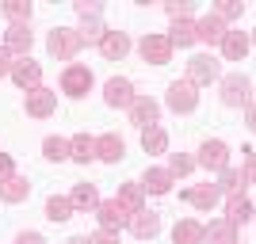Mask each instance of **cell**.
Here are the masks:
<instances>
[{
    "mask_svg": "<svg viewBox=\"0 0 256 244\" xmlns=\"http://www.w3.org/2000/svg\"><path fill=\"white\" fill-rule=\"evenodd\" d=\"M192 168H195V160L188 157V153H172V160H168V172H172V180H176V176H188Z\"/></svg>",
    "mask_w": 256,
    "mask_h": 244,
    "instance_id": "cell-35",
    "label": "cell"
},
{
    "mask_svg": "<svg viewBox=\"0 0 256 244\" xmlns=\"http://www.w3.org/2000/svg\"><path fill=\"white\" fill-rule=\"evenodd\" d=\"M23 107H27V115H31V118H50L54 111H58V92H50V88H34V92H27Z\"/></svg>",
    "mask_w": 256,
    "mask_h": 244,
    "instance_id": "cell-6",
    "label": "cell"
},
{
    "mask_svg": "<svg viewBox=\"0 0 256 244\" xmlns=\"http://www.w3.org/2000/svg\"><path fill=\"white\" fill-rule=\"evenodd\" d=\"M164 38H168L172 50H176V46H180V50H184V46H192L195 42V23L192 19H176V23H172V31L164 34Z\"/></svg>",
    "mask_w": 256,
    "mask_h": 244,
    "instance_id": "cell-25",
    "label": "cell"
},
{
    "mask_svg": "<svg viewBox=\"0 0 256 244\" xmlns=\"http://www.w3.org/2000/svg\"><path fill=\"white\" fill-rule=\"evenodd\" d=\"M69 160L76 164H88V160H96V138H88V134H76L69 141Z\"/></svg>",
    "mask_w": 256,
    "mask_h": 244,
    "instance_id": "cell-22",
    "label": "cell"
},
{
    "mask_svg": "<svg viewBox=\"0 0 256 244\" xmlns=\"http://www.w3.org/2000/svg\"><path fill=\"white\" fill-rule=\"evenodd\" d=\"M218 76H222V65L214 61L210 53H195L192 61H188V76H184V80H188V84H210V80H218Z\"/></svg>",
    "mask_w": 256,
    "mask_h": 244,
    "instance_id": "cell-3",
    "label": "cell"
},
{
    "mask_svg": "<svg viewBox=\"0 0 256 244\" xmlns=\"http://www.w3.org/2000/svg\"><path fill=\"white\" fill-rule=\"evenodd\" d=\"M126 111H130V122H134V126H142V130L157 126V118H160V103H157V99H150V96H138Z\"/></svg>",
    "mask_w": 256,
    "mask_h": 244,
    "instance_id": "cell-8",
    "label": "cell"
},
{
    "mask_svg": "<svg viewBox=\"0 0 256 244\" xmlns=\"http://www.w3.org/2000/svg\"><path fill=\"white\" fill-rule=\"evenodd\" d=\"M31 42H34V34L27 31L23 23H12L8 34H4V50H8V53H20V57L31 53Z\"/></svg>",
    "mask_w": 256,
    "mask_h": 244,
    "instance_id": "cell-17",
    "label": "cell"
},
{
    "mask_svg": "<svg viewBox=\"0 0 256 244\" xmlns=\"http://www.w3.org/2000/svg\"><path fill=\"white\" fill-rule=\"evenodd\" d=\"M164 11H168V15H172V19H192V4H168V8H164Z\"/></svg>",
    "mask_w": 256,
    "mask_h": 244,
    "instance_id": "cell-37",
    "label": "cell"
},
{
    "mask_svg": "<svg viewBox=\"0 0 256 244\" xmlns=\"http://www.w3.org/2000/svg\"><path fill=\"white\" fill-rule=\"evenodd\" d=\"M142 149H146V153H168V134L160 126L142 130Z\"/></svg>",
    "mask_w": 256,
    "mask_h": 244,
    "instance_id": "cell-29",
    "label": "cell"
},
{
    "mask_svg": "<svg viewBox=\"0 0 256 244\" xmlns=\"http://www.w3.org/2000/svg\"><path fill=\"white\" fill-rule=\"evenodd\" d=\"M96 222H100V229H107V233H118V229L130 222V214L122 210L115 199H107V202H100V206H96Z\"/></svg>",
    "mask_w": 256,
    "mask_h": 244,
    "instance_id": "cell-10",
    "label": "cell"
},
{
    "mask_svg": "<svg viewBox=\"0 0 256 244\" xmlns=\"http://www.w3.org/2000/svg\"><path fill=\"white\" fill-rule=\"evenodd\" d=\"M142 199H146V191H142L138 183H122V187H118V195H115V202H118L126 214H138V210H142Z\"/></svg>",
    "mask_w": 256,
    "mask_h": 244,
    "instance_id": "cell-24",
    "label": "cell"
},
{
    "mask_svg": "<svg viewBox=\"0 0 256 244\" xmlns=\"http://www.w3.org/2000/svg\"><path fill=\"white\" fill-rule=\"evenodd\" d=\"M184 202H192V206H199V210H206L210 214L218 202H222V191L214 187V183H199V187H188V191L180 195Z\"/></svg>",
    "mask_w": 256,
    "mask_h": 244,
    "instance_id": "cell-13",
    "label": "cell"
},
{
    "mask_svg": "<svg viewBox=\"0 0 256 244\" xmlns=\"http://www.w3.org/2000/svg\"><path fill=\"white\" fill-rule=\"evenodd\" d=\"M218 46H222V53L230 57V61H245V57H248V46H252V42H248L245 31H226Z\"/></svg>",
    "mask_w": 256,
    "mask_h": 244,
    "instance_id": "cell-18",
    "label": "cell"
},
{
    "mask_svg": "<svg viewBox=\"0 0 256 244\" xmlns=\"http://www.w3.org/2000/svg\"><path fill=\"white\" fill-rule=\"evenodd\" d=\"M104 99H107V107H130L138 96H134V84L126 76H111L104 84Z\"/></svg>",
    "mask_w": 256,
    "mask_h": 244,
    "instance_id": "cell-11",
    "label": "cell"
},
{
    "mask_svg": "<svg viewBox=\"0 0 256 244\" xmlns=\"http://www.w3.org/2000/svg\"><path fill=\"white\" fill-rule=\"evenodd\" d=\"M203 241H210V244H237V229L230 222H210V225H203Z\"/></svg>",
    "mask_w": 256,
    "mask_h": 244,
    "instance_id": "cell-23",
    "label": "cell"
},
{
    "mask_svg": "<svg viewBox=\"0 0 256 244\" xmlns=\"http://www.w3.org/2000/svg\"><path fill=\"white\" fill-rule=\"evenodd\" d=\"M8 73H12V53L0 46V76H8Z\"/></svg>",
    "mask_w": 256,
    "mask_h": 244,
    "instance_id": "cell-41",
    "label": "cell"
},
{
    "mask_svg": "<svg viewBox=\"0 0 256 244\" xmlns=\"http://www.w3.org/2000/svg\"><path fill=\"white\" fill-rule=\"evenodd\" d=\"M248 76H241V73H234V76H226L222 80V103L226 107H241V103H248Z\"/></svg>",
    "mask_w": 256,
    "mask_h": 244,
    "instance_id": "cell-14",
    "label": "cell"
},
{
    "mask_svg": "<svg viewBox=\"0 0 256 244\" xmlns=\"http://www.w3.org/2000/svg\"><path fill=\"white\" fill-rule=\"evenodd\" d=\"M76 34H80V42H100V38L107 34V27L100 19H84V27H80Z\"/></svg>",
    "mask_w": 256,
    "mask_h": 244,
    "instance_id": "cell-34",
    "label": "cell"
},
{
    "mask_svg": "<svg viewBox=\"0 0 256 244\" xmlns=\"http://www.w3.org/2000/svg\"><path fill=\"white\" fill-rule=\"evenodd\" d=\"M138 187H142V191H150V195H168L172 191V172L168 168H150L146 176H142Z\"/></svg>",
    "mask_w": 256,
    "mask_h": 244,
    "instance_id": "cell-20",
    "label": "cell"
},
{
    "mask_svg": "<svg viewBox=\"0 0 256 244\" xmlns=\"http://www.w3.org/2000/svg\"><path fill=\"white\" fill-rule=\"evenodd\" d=\"M46 46H50V53L58 57V61H73L84 42H80V34H76L73 27H54L50 38H46Z\"/></svg>",
    "mask_w": 256,
    "mask_h": 244,
    "instance_id": "cell-1",
    "label": "cell"
},
{
    "mask_svg": "<svg viewBox=\"0 0 256 244\" xmlns=\"http://www.w3.org/2000/svg\"><path fill=\"white\" fill-rule=\"evenodd\" d=\"M46 218H50V222H69V218H73V202L62 199V195H50V199H46Z\"/></svg>",
    "mask_w": 256,
    "mask_h": 244,
    "instance_id": "cell-30",
    "label": "cell"
},
{
    "mask_svg": "<svg viewBox=\"0 0 256 244\" xmlns=\"http://www.w3.org/2000/svg\"><path fill=\"white\" fill-rule=\"evenodd\" d=\"M92 84H96V76H92L88 65H69V69L62 73V92H65V96H73V99L88 96Z\"/></svg>",
    "mask_w": 256,
    "mask_h": 244,
    "instance_id": "cell-2",
    "label": "cell"
},
{
    "mask_svg": "<svg viewBox=\"0 0 256 244\" xmlns=\"http://www.w3.org/2000/svg\"><path fill=\"white\" fill-rule=\"evenodd\" d=\"M4 15H8L12 23H23V27H27V19H31V0H4Z\"/></svg>",
    "mask_w": 256,
    "mask_h": 244,
    "instance_id": "cell-31",
    "label": "cell"
},
{
    "mask_svg": "<svg viewBox=\"0 0 256 244\" xmlns=\"http://www.w3.org/2000/svg\"><path fill=\"white\" fill-rule=\"evenodd\" d=\"M199 164H203L206 172L230 168V149H226V141H203V149H199Z\"/></svg>",
    "mask_w": 256,
    "mask_h": 244,
    "instance_id": "cell-12",
    "label": "cell"
},
{
    "mask_svg": "<svg viewBox=\"0 0 256 244\" xmlns=\"http://www.w3.org/2000/svg\"><path fill=\"white\" fill-rule=\"evenodd\" d=\"M222 34H226V23L218 19V15H203V19L195 23V42H206V46H214V42H222Z\"/></svg>",
    "mask_w": 256,
    "mask_h": 244,
    "instance_id": "cell-19",
    "label": "cell"
},
{
    "mask_svg": "<svg viewBox=\"0 0 256 244\" xmlns=\"http://www.w3.org/2000/svg\"><path fill=\"white\" fill-rule=\"evenodd\" d=\"M16 244H46V241L38 233H20V241H16Z\"/></svg>",
    "mask_w": 256,
    "mask_h": 244,
    "instance_id": "cell-42",
    "label": "cell"
},
{
    "mask_svg": "<svg viewBox=\"0 0 256 244\" xmlns=\"http://www.w3.org/2000/svg\"><path fill=\"white\" fill-rule=\"evenodd\" d=\"M27 195H31V183L23 180V176H12V180L0 183V199L4 202H23Z\"/></svg>",
    "mask_w": 256,
    "mask_h": 244,
    "instance_id": "cell-27",
    "label": "cell"
},
{
    "mask_svg": "<svg viewBox=\"0 0 256 244\" xmlns=\"http://www.w3.org/2000/svg\"><path fill=\"white\" fill-rule=\"evenodd\" d=\"M226 210H230V214H226V222H230V225L237 229V225H248V218H252V202H248V199H241V195H234Z\"/></svg>",
    "mask_w": 256,
    "mask_h": 244,
    "instance_id": "cell-28",
    "label": "cell"
},
{
    "mask_svg": "<svg viewBox=\"0 0 256 244\" xmlns=\"http://www.w3.org/2000/svg\"><path fill=\"white\" fill-rule=\"evenodd\" d=\"M218 191H226V195H241V187H245V180H241V172H234V168H222V183H214Z\"/></svg>",
    "mask_w": 256,
    "mask_h": 244,
    "instance_id": "cell-33",
    "label": "cell"
},
{
    "mask_svg": "<svg viewBox=\"0 0 256 244\" xmlns=\"http://www.w3.org/2000/svg\"><path fill=\"white\" fill-rule=\"evenodd\" d=\"M241 11H245V4H241V0H226V4H218V8H214V15H218V19H237Z\"/></svg>",
    "mask_w": 256,
    "mask_h": 244,
    "instance_id": "cell-36",
    "label": "cell"
},
{
    "mask_svg": "<svg viewBox=\"0 0 256 244\" xmlns=\"http://www.w3.org/2000/svg\"><path fill=\"white\" fill-rule=\"evenodd\" d=\"M122 157H126V141L118 138V134H104V138H96V160L118 164Z\"/></svg>",
    "mask_w": 256,
    "mask_h": 244,
    "instance_id": "cell-16",
    "label": "cell"
},
{
    "mask_svg": "<svg viewBox=\"0 0 256 244\" xmlns=\"http://www.w3.org/2000/svg\"><path fill=\"white\" fill-rule=\"evenodd\" d=\"M12 80L23 88V92H34V88H42V65L31 61V57H20V61H12Z\"/></svg>",
    "mask_w": 256,
    "mask_h": 244,
    "instance_id": "cell-5",
    "label": "cell"
},
{
    "mask_svg": "<svg viewBox=\"0 0 256 244\" xmlns=\"http://www.w3.org/2000/svg\"><path fill=\"white\" fill-rule=\"evenodd\" d=\"M100 11H104L100 4H76V15H84V19H88V15H92V19H100Z\"/></svg>",
    "mask_w": 256,
    "mask_h": 244,
    "instance_id": "cell-40",
    "label": "cell"
},
{
    "mask_svg": "<svg viewBox=\"0 0 256 244\" xmlns=\"http://www.w3.org/2000/svg\"><path fill=\"white\" fill-rule=\"evenodd\" d=\"M12 176H16V164H12V157H8V153H0V183H4V180H12Z\"/></svg>",
    "mask_w": 256,
    "mask_h": 244,
    "instance_id": "cell-38",
    "label": "cell"
},
{
    "mask_svg": "<svg viewBox=\"0 0 256 244\" xmlns=\"http://www.w3.org/2000/svg\"><path fill=\"white\" fill-rule=\"evenodd\" d=\"M92 244H118V233H107V229H100L96 237H88Z\"/></svg>",
    "mask_w": 256,
    "mask_h": 244,
    "instance_id": "cell-39",
    "label": "cell"
},
{
    "mask_svg": "<svg viewBox=\"0 0 256 244\" xmlns=\"http://www.w3.org/2000/svg\"><path fill=\"white\" fill-rule=\"evenodd\" d=\"M69 202H73V210H96L100 206V195L92 183H76L73 195H69Z\"/></svg>",
    "mask_w": 256,
    "mask_h": 244,
    "instance_id": "cell-26",
    "label": "cell"
},
{
    "mask_svg": "<svg viewBox=\"0 0 256 244\" xmlns=\"http://www.w3.org/2000/svg\"><path fill=\"white\" fill-rule=\"evenodd\" d=\"M172 241L176 244H203V225L195 218H184V222L172 225Z\"/></svg>",
    "mask_w": 256,
    "mask_h": 244,
    "instance_id": "cell-21",
    "label": "cell"
},
{
    "mask_svg": "<svg viewBox=\"0 0 256 244\" xmlns=\"http://www.w3.org/2000/svg\"><path fill=\"white\" fill-rule=\"evenodd\" d=\"M42 153H46V160H69V141L50 134V138L42 141Z\"/></svg>",
    "mask_w": 256,
    "mask_h": 244,
    "instance_id": "cell-32",
    "label": "cell"
},
{
    "mask_svg": "<svg viewBox=\"0 0 256 244\" xmlns=\"http://www.w3.org/2000/svg\"><path fill=\"white\" fill-rule=\"evenodd\" d=\"M130 233L138 237V241H153V237L160 233V214L157 210H146V206H142L138 214H130Z\"/></svg>",
    "mask_w": 256,
    "mask_h": 244,
    "instance_id": "cell-9",
    "label": "cell"
},
{
    "mask_svg": "<svg viewBox=\"0 0 256 244\" xmlns=\"http://www.w3.org/2000/svg\"><path fill=\"white\" fill-rule=\"evenodd\" d=\"M164 103H168L176 115H188V111H195V107H199V92H195V84H188V80H172Z\"/></svg>",
    "mask_w": 256,
    "mask_h": 244,
    "instance_id": "cell-4",
    "label": "cell"
},
{
    "mask_svg": "<svg viewBox=\"0 0 256 244\" xmlns=\"http://www.w3.org/2000/svg\"><path fill=\"white\" fill-rule=\"evenodd\" d=\"M65 244H92V241H88V237H69Z\"/></svg>",
    "mask_w": 256,
    "mask_h": 244,
    "instance_id": "cell-43",
    "label": "cell"
},
{
    "mask_svg": "<svg viewBox=\"0 0 256 244\" xmlns=\"http://www.w3.org/2000/svg\"><path fill=\"white\" fill-rule=\"evenodd\" d=\"M138 50H142V57H146L150 65H168V61H172V46H168V38H164V34H153V31H150V34L138 42Z\"/></svg>",
    "mask_w": 256,
    "mask_h": 244,
    "instance_id": "cell-7",
    "label": "cell"
},
{
    "mask_svg": "<svg viewBox=\"0 0 256 244\" xmlns=\"http://www.w3.org/2000/svg\"><path fill=\"white\" fill-rule=\"evenodd\" d=\"M100 50H104L107 61H122L130 53V34L126 31H107L104 38H100Z\"/></svg>",
    "mask_w": 256,
    "mask_h": 244,
    "instance_id": "cell-15",
    "label": "cell"
}]
</instances>
